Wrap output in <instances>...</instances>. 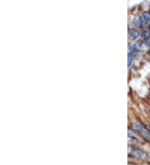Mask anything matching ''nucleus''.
I'll return each instance as SVG.
<instances>
[{"mask_svg": "<svg viewBox=\"0 0 150 165\" xmlns=\"http://www.w3.org/2000/svg\"><path fill=\"white\" fill-rule=\"evenodd\" d=\"M128 34H129L130 39H133V40H135V39H137L139 37L141 36V32L139 29H137V28H131L128 31Z\"/></svg>", "mask_w": 150, "mask_h": 165, "instance_id": "3", "label": "nucleus"}, {"mask_svg": "<svg viewBox=\"0 0 150 165\" xmlns=\"http://www.w3.org/2000/svg\"><path fill=\"white\" fill-rule=\"evenodd\" d=\"M133 24L134 26H139V19H133Z\"/></svg>", "mask_w": 150, "mask_h": 165, "instance_id": "9", "label": "nucleus"}, {"mask_svg": "<svg viewBox=\"0 0 150 165\" xmlns=\"http://www.w3.org/2000/svg\"><path fill=\"white\" fill-rule=\"evenodd\" d=\"M141 17L148 23V22H150V13H148V12H143Z\"/></svg>", "mask_w": 150, "mask_h": 165, "instance_id": "5", "label": "nucleus"}, {"mask_svg": "<svg viewBox=\"0 0 150 165\" xmlns=\"http://www.w3.org/2000/svg\"><path fill=\"white\" fill-rule=\"evenodd\" d=\"M144 40H147L150 39V27L148 28H144V30L141 32V36H140Z\"/></svg>", "mask_w": 150, "mask_h": 165, "instance_id": "4", "label": "nucleus"}, {"mask_svg": "<svg viewBox=\"0 0 150 165\" xmlns=\"http://www.w3.org/2000/svg\"><path fill=\"white\" fill-rule=\"evenodd\" d=\"M144 44H145V45L147 46V47L150 48V39H147V40H145Z\"/></svg>", "mask_w": 150, "mask_h": 165, "instance_id": "10", "label": "nucleus"}, {"mask_svg": "<svg viewBox=\"0 0 150 165\" xmlns=\"http://www.w3.org/2000/svg\"><path fill=\"white\" fill-rule=\"evenodd\" d=\"M132 62H133V55L130 53H128V66H131Z\"/></svg>", "mask_w": 150, "mask_h": 165, "instance_id": "8", "label": "nucleus"}, {"mask_svg": "<svg viewBox=\"0 0 150 165\" xmlns=\"http://www.w3.org/2000/svg\"><path fill=\"white\" fill-rule=\"evenodd\" d=\"M134 126V129L141 137L146 140L147 142L150 143V129H148L144 124L140 123L139 121H134L132 123Z\"/></svg>", "mask_w": 150, "mask_h": 165, "instance_id": "1", "label": "nucleus"}, {"mask_svg": "<svg viewBox=\"0 0 150 165\" xmlns=\"http://www.w3.org/2000/svg\"><path fill=\"white\" fill-rule=\"evenodd\" d=\"M135 44H136L137 49H138L139 50L142 49L143 45H144V41H142V40H139V41H137L136 43H135Z\"/></svg>", "mask_w": 150, "mask_h": 165, "instance_id": "7", "label": "nucleus"}, {"mask_svg": "<svg viewBox=\"0 0 150 165\" xmlns=\"http://www.w3.org/2000/svg\"><path fill=\"white\" fill-rule=\"evenodd\" d=\"M129 155H131L132 157L135 158L136 159L141 160V161H147L149 159V155L148 153L144 152L142 149H135L131 146H129Z\"/></svg>", "mask_w": 150, "mask_h": 165, "instance_id": "2", "label": "nucleus"}, {"mask_svg": "<svg viewBox=\"0 0 150 165\" xmlns=\"http://www.w3.org/2000/svg\"><path fill=\"white\" fill-rule=\"evenodd\" d=\"M128 137L129 138H135V136H136L135 130H133L131 129H128Z\"/></svg>", "mask_w": 150, "mask_h": 165, "instance_id": "6", "label": "nucleus"}]
</instances>
